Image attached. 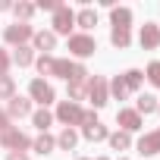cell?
Here are the masks:
<instances>
[{
	"instance_id": "cell-39",
	"label": "cell",
	"mask_w": 160,
	"mask_h": 160,
	"mask_svg": "<svg viewBox=\"0 0 160 160\" xmlns=\"http://www.w3.org/2000/svg\"><path fill=\"white\" fill-rule=\"evenodd\" d=\"M119 160H129V157H119Z\"/></svg>"
},
{
	"instance_id": "cell-4",
	"label": "cell",
	"mask_w": 160,
	"mask_h": 160,
	"mask_svg": "<svg viewBox=\"0 0 160 160\" xmlns=\"http://www.w3.org/2000/svg\"><path fill=\"white\" fill-rule=\"evenodd\" d=\"M28 101L41 104V107H50L57 101V91L50 82H44V78H32V85H28Z\"/></svg>"
},
{
	"instance_id": "cell-38",
	"label": "cell",
	"mask_w": 160,
	"mask_h": 160,
	"mask_svg": "<svg viewBox=\"0 0 160 160\" xmlns=\"http://www.w3.org/2000/svg\"><path fill=\"white\" fill-rule=\"evenodd\" d=\"M98 160H110V157H98Z\"/></svg>"
},
{
	"instance_id": "cell-23",
	"label": "cell",
	"mask_w": 160,
	"mask_h": 160,
	"mask_svg": "<svg viewBox=\"0 0 160 160\" xmlns=\"http://www.w3.org/2000/svg\"><path fill=\"white\" fill-rule=\"evenodd\" d=\"M107 88H110V98H113V101H126V98H129V88H126V82H122V75L107 78Z\"/></svg>"
},
{
	"instance_id": "cell-33",
	"label": "cell",
	"mask_w": 160,
	"mask_h": 160,
	"mask_svg": "<svg viewBox=\"0 0 160 160\" xmlns=\"http://www.w3.org/2000/svg\"><path fill=\"white\" fill-rule=\"evenodd\" d=\"M57 7H60V0H38L35 3V10H47V13H57Z\"/></svg>"
},
{
	"instance_id": "cell-31",
	"label": "cell",
	"mask_w": 160,
	"mask_h": 160,
	"mask_svg": "<svg viewBox=\"0 0 160 160\" xmlns=\"http://www.w3.org/2000/svg\"><path fill=\"white\" fill-rule=\"evenodd\" d=\"M10 66H13V57L7 47H0V75H10Z\"/></svg>"
},
{
	"instance_id": "cell-20",
	"label": "cell",
	"mask_w": 160,
	"mask_h": 160,
	"mask_svg": "<svg viewBox=\"0 0 160 160\" xmlns=\"http://www.w3.org/2000/svg\"><path fill=\"white\" fill-rule=\"evenodd\" d=\"M122 82H126L129 94H132V91H141V85H144V72L132 66V69H126V72H122Z\"/></svg>"
},
{
	"instance_id": "cell-24",
	"label": "cell",
	"mask_w": 160,
	"mask_h": 160,
	"mask_svg": "<svg viewBox=\"0 0 160 160\" xmlns=\"http://www.w3.org/2000/svg\"><path fill=\"white\" fill-rule=\"evenodd\" d=\"M110 44L119 47V50H126L132 44V28H110Z\"/></svg>"
},
{
	"instance_id": "cell-27",
	"label": "cell",
	"mask_w": 160,
	"mask_h": 160,
	"mask_svg": "<svg viewBox=\"0 0 160 160\" xmlns=\"http://www.w3.org/2000/svg\"><path fill=\"white\" fill-rule=\"evenodd\" d=\"M13 16H16V22H32V16H35V3H25V0L13 3Z\"/></svg>"
},
{
	"instance_id": "cell-1",
	"label": "cell",
	"mask_w": 160,
	"mask_h": 160,
	"mask_svg": "<svg viewBox=\"0 0 160 160\" xmlns=\"http://www.w3.org/2000/svg\"><path fill=\"white\" fill-rule=\"evenodd\" d=\"M66 47H69V57H75V63H82V60L94 57V50H98V41H94V35L72 32V35L66 38Z\"/></svg>"
},
{
	"instance_id": "cell-21",
	"label": "cell",
	"mask_w": 160,
	"mask_h": 160,
	"mask_svg": "<svg viewBox=\"0 0 160 160\" xmlns=\"http://www.w3.org/2000/svg\"><path fill=\"white\" fill-rule=\"evenodd\" d=\"M88 98V82H66V101L78 104Z\"/></svg>"
},
{
	"instance_id": "cell-34",
	"label": "cell",
	"mask_w": 160,
	"mask_h": 160,
	"mask_svg": "<svg viewBox=\"0 0 160 160\" xmlns=\"http://www.w3.org/2000/svg\"><path fill=\"white\" fill-rule=\"evenodd\" d=\"M10 126H13V119L7 116V110H0V132H7Z\"/></svg>"
},
{
	"instance_id": "cell-40",
	"label": "cell",
	"mask_w": 160,
	"mask_h": 160,
	"mask_svg": "<svg viewBox=\"0 0 160 160\" xmlns=\"http://www.w3.org/2000/svg\"><path fill=\"white\" fill-rule=\"evenodd\" d=\"M157 113H160V107H157Z\"/></svg>"
},
{
	"instance_id": "cell-29",
	"label": "cell",
	"mask_w": 160,
	"mask_h": 160,
	"mask_svg": "<svg viewBox=\"0 0 160 160\" xmlns=\"http://www.w3.org/2000/svg\"><path fill=\"white\" fill-rule=\"evenodd\" d=\"M35 69H38L41 75H50V69H53V53H41V57H35Z\"/></svg>"
},
{
	"instance_id": "cell-15",
	"label": "cell",
	"mask_w": 160,
	"mask_h": 160,
	"mask_svg": "<svg viewBox=\"0 0 160 160\" xmlns=\"http://www.w3.org/2000/svg\"><path fill=\"white\" fill-rule=\"evenodd\" d=\"M10 57H13V63H16L19 69H25V66H32V63H35V47H32V44L13 47V53H10Z\"/></svg>"
},
{
	"instance_id": "cell-12",
	"label": "cell",
	"mask_w": 160,
	"mask_h": 160,
	"mask_svg": "<svg viewBox=\"0 0 160 160\" xmlns=\"http://www.w3.org/2000/svg\"><path fill=\"white\" fill-rule=\"evenodd\" d=\"M7 116H10V119H22V116H32V101H28V98H22V94L10 98V104H7Z\"/></svg>"
},
{
	"instance_id": "cell-28",
	"label": "cell",
	"mask_w": 160,
	"mask_h": 160,
	"mask_svg": "<svg viewBox=\"0 0 160 160\" xmlns=\"http://www.w3.org/2000/svg\"><path fill=\"white\" fill-rule=\"evenodd\" d=\"M16 98V82H13V75H0V101H10Z\"/></svg>"
},
{
	"instance_id": "cell-19",
	"label": "cell",
	"mask_w": 160,
	"mask_h": 160,
	"mask_svg": "<svg viewBox=\"0 0 160 160\" xmlns=\"http://www.w3.org/2000/svg\"><path fill=\"white\" fill-rule=\"evenodd\" d=\"M107 144L113 148V151H129L135 141H132V135L129 132H122V129H116V132H110V138H107Z\"/></svg>"
},
{
	"instance_id": "cell-26",
	"label": "cell",
	"mask_w": 160,
	"mask_h": 160,
	"mask_svg": "<svg viewBox=\"0 0 160 160\" xmlns=\"http://www.w3.org/2000/svg\"><path fill=\"white\" fill-rule=\"evenodd\" d=\"M82 135H85L88 141H107V138H110V129H107L104 122H94V126L82 129Z\"/></svg>"
},
{
	"instance_id": "cell-17",
	"label": "cell",
	"mask_w": 160,
	"mask_h": 160,
	"mask_svg": "<svg viewBox=\"0 0 160 160\" xmlns=\"http://www.w3.org/2000/svg\"><path fill=\"white\" fill-rule=\"evenodd\" d=\"M32 151L41 154V157H44V154H53V151H57V138H53L50 132H41V135L32 141Z\"/></svg>"
},
{
	"instance_id": "cell-2",
	"label": "cell",
	"mask_w": 160,
	"mask_h": 160,
	"mask_svg": "<svg viewBox=\"0 0 160 160\" xmlns=\"http://www.w3.org/2000/svg\"><path fill=\"white\" fill-rule=\"evenodd\" d=\"M32 38H35V25L32 22H13V25L3 28V44H10V47L32 44Z\"/></svg>"
},
{
	"instance_id": "cell-30",
	"label": "cell",
	"mask_w": 160,
	"mask_h": 160,
	"mask_svg": "<svg viewBox=\"0 0 160 160\" xmlns=\"http://www.w3.org/2000/svg\"><path fill=\"white\" fill-rule=\"evenodd\" d=\"M144 78L154 85V88H160V60H154V63H148V69H144Z\"/></svg>"
},
{
	"instance_id": "cell-36",
	"label": "cell",
	"mask_w": 160,
	"mask_h": 160,
	"mask_svg": "<svg viewBox=\"0 0 160 160\" xmlns=\"http://www.w3.org/2000/svg\"><path fill=\"white\" fill-rule=\"evenodd\" d=\"M7 10H13V3L10 0H0V13H7Z\"/></svg>"
},
{
	"instance_id": "cell-32",
	"label": "cell",
	"mask_w": 160,
	"mask_h": 160,
	"mask_svg": "<svg viewBox=\"0 0 160 160\" xmlns=\"http://www.w3.org/2000/svg\"><path fill=\"white\" fill-rule=\"evenodd\" d=\"M94 122H101V119H98V110H82V119H78V126L88 129V126H94Z\"/></svg>"
},
{
	"instance_id": "cell-13",
	"label": "cell",
	"mask_w": 160,
	"mask_h": 160,
	"mask_svg": "<svg viewBox=\"0 0 160 160\" xmlns=\"http://www.w3.org/2000/svg\"><path fill=\"white\" fill-rule=\"evenodd\" d=\"M75 25L82 28L85 35H91V28L98 25V10H94V7H82V10L75 13Z\"/></svg>"
},
{
	"instance_id": "cell-14",
	"label": "cell",
	"mask_w": 160,
	"mask_h": 160,
	"mask_svg": "<svg viewBox=\"0 0 160 160\" xmlns=\"http://www.w3.org/2000/svg\"><path fill=\"white\" fill-rule=\"evenodd\" d=\"M110 25L113 28H132V10L129 7H110Z\"/></svg>"
},
{
	"instance_id": "cell-10",
	"label": "cell",
	"mask_w": 160,
	"mask_h": 160,
	"mask_svg": "<svg viewBox=\"0 0 160 160\" xmlns=\"http://www.w3.org/2000/svg\"><path fill=\"white\" fill-rule=\"evenodd\" d=\"M135 148H138L141 157H154V154H160V126H157L154 132H144V135L135 141Z\"/></svg>"
},
{
	"instance_id": "cell-18",
	"label": "cell",
	"mask_w": 160,
	"mask_h": 160,
	"mask_svg": "<svg viewBox=\"0 0 160 160\" xmlns=\"http://www.w3.org/2000/svg\"><path fill=\"white\" fill-rule=\"evenodd\" d=\"M72 63H75V60L53 57V69H50V75H53V78H63V82H69V78H72Z\"/></svg>"
},
{
	"instance_id": "cell-37",
	"label": "cell",
	"mask_w": 160,
	"mask_h": 160,
	"mask_svg": "<svg viewBox=\"0 0 160 160\" xmlns=\"http://www.w3.org/2000/svg\"><path fill=\"white\" fill-rule=\"evenodd\" d=\"M75 160H91V157H75Z\"/></svg>"
},
{
	"instance_id": "cell-3",
	"label": "cell",
	"mask_w": 160,
	"mask_h": 160,
	"mask_svg": "<svg viewBox=\"0 0 160 160\" xmlns=\"http://www.w3.org/2000/svg\"><path fill=\"white\" fill-rule=\"evenodd\" d=\"M50 25H53V28H50L53 35H66V38H69L72 28H75V10L66 7V3H60L57 13H53V22H50Z\"/></svg>"
},
{
	"instance_id": "cell-8",
	"label": "cell",
	"mask_w": 160,
	"mask_h": 160,
	"mask_svg": "<svg viewBox=\"0 0 160 160\" xmlns=\"http://www.w3.org/2000/svg\"><path fill=\"white\" fill-rule=\"evenodd\" d=\"M116 126L132 135V132H141V129H144V116H138L135 107H119V110H116Z\"/></svg>"
},
{
	"instance_id": "cell-22",
	"label": "cell",
	"mask_w": 160,
	"mask_h": 160,
	"mask_svg": "<svg viewBox=\"0 0 160 160\" xmlns=\"http://www.w3.org/2000/svg\"><path fill=\"white\" fill-rule=\"evenodd\" d=\"M32 122H35V129H38V132H47V129L53 126V113H50L47 107H41V110H32Z\"/></svg>"
},
{
	"instance_id": "cell-6",
	"label": "cell",
	"mask_w": 160,
	"mask_h": 160,
	"mask_svg": "<svg viewBox=\"0 0 160 160\" xmlns=\"http://www.w3.org/2000/svg\"><path fill=\"white\" fill-rule=\"evenodd\" d=\"M82 110H85V107H78V104H72V101H60L57 110H53V119H60L63 129H72V126H78V119H82Z\"/></svg>"
},
{
	"instance_id": "cell-9",
	"label": "cell",
	"mask_w": 160,
	"mask_h": 160,
	"mask_svg": "<svg viewBox=\"0 0 160 160\" xmlns=\"http://www.w3.org/2000/svg\"><path fill=\"white\" fill-rule=\"evenodd\" d=\"M138 44H141V50H157L160 47V25L157 22H144L141 32H138Z\"/></svg>"
},
{
	"instance_id": "cell-5",
	"label": "cell",
	"mask_w": 160,
	"mask_h": 160,
	"mask_svg": "<svg viewBox=\"0 0 160 160\" xmlns=\"http://www.w3.org/2000/svg\"><path fill=\"white\" fill-rule=\"evenodd\" d=\"M88 101H91L94 110H101L110 101V88H107V78L104 75H91L88 78Z\"/></svg>"
},
{
	"instance_id": "cell-11",
	"label": "cell",
	"mask_w": 160,
	"mask_h": 160,
	"mask_svg": "<svg viewBox=\"0 0 160 160\" xmlns=\"http://www.w3.org/2000/svg\"><path fill=\"white\" fill-rule=\"evenodd\" d=\"M32 47H35V53H38V50H41V53H50V50H57V35H53L50 28H41V32H35Z\"/></svg>"
},
{
	"instance_id": "cell-25",
	"label": "cell",
	"mask_w": 160,
	"mask_h": 160,
	"mask_svg": "<svg viewBox=\"0 0 160 160\" xmlns=\"http://www.w3.org/2000/svg\"><path fill=\"white\" fill-rule=\"evenodd\" d=\"M75 144H78V132L75 129H63L57 135V148L60 151H75Z\"/></svg>"
},
{
	"instance_id": "cell-7",
	"label": "cell",
	"mask_w": 160,
	"mask_h": 160,
	"mask_svg": "<svg viewBox=\"0 0 160 160\" xmlns=\"http://www.w3.org/2000/svg\"><path fill=\"white\" fill-rule=\"evenodd\" d=\"M0 144H3V148L13 154V151H28V148H32V138H28L22 129L10 126L7 132H0Z\"/></svg>"
},
{
	"instance_id": "cell-16",
	"label": "cell",
	"mask_w": 160,
	"mask_h": 160,
	"mask_svg": "<svg viewBox=\"0 0 160 160\" xmlns=\"http://www.w3.org/2000/svg\"><path fill=\"white\" fill-rule=\"evenodd\" d=\"M157 107H160V101H157L154 94H148V91H141V94H138V101H135V113H138V116L157 113Z\"/></svg>"
},
{
	"instance_id": "cell-35",
	"label": "cell",
	"mask_w": 160,
	"mask_h": 160,
	"mask_svg": "<svg viewBox=\"0 0 160 160\" xmlns=\"http://www.w3.org/2000/svg\"><path fill=\"white\" fill-rule=\"evenodd\" d=\"M7 160H28V154H25V151H13Z\"/></svg>"
}]
</instances>
